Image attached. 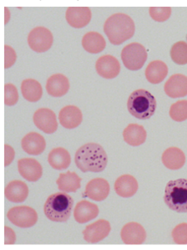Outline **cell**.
Returning <instances> with one entry per match:
<instances>
[{
    "label": "cell",
    "instance_id": "cell-33",
    "mask_svg": "<svg viewBox=\"0 0 187 250\" xmlns=\"http://www.w3.org/2000/svg\"><path fill=\"white\" fill-rule=\"evenodd\" d=\"M19 92L14 84L4 85V104L7 106H14L18 103Z\"/></svg>",
    "mask_w": 187,
    "mask_h": 250
},
{
    "label": "cell",
    "instance_id": "cell-27",
    "mask_svg": "<svg viewBox=\"0 0 187 250\" xmlns=\"http://www.w3.org/2000/svg\"><path fill=\"white\" fill-rule=\"evenodd\" d=\"M82 45L84 50L92 54L100 53L106 47V42L101 34L91 31L84 35Z\"/></svg>",
    "mask_w": 187,
    "mask_h": 250
},
{
    "label": "cell",
    "instance_id": "cell-16",
    "mask_svg": "<svg viewBox=\"0 0 187 250\" xmlns=\"http://www.w3.org/2000/svg\"><path fill=\"white\" fill-rule=\"evenodd\" d=\"M165 92L172 99L183 98L187 95V77L183 74L171 76L165 84Z\"/></svg>",
    "mask_w": 187,
    "mask_h": 250
},
{
    "label": "cell",
    "instance_id": "cell-32",
    "mask_svg": "<svg viewBox=\"0 0 187 250\" xmlns=\"http://www.w3.org/2000/svg\"><path fill=\"white\" fill-rule=\"evenodd\" d=\"M171 15V8L169 7H150L149 15L157 22L166 21Z\"/></svg>",
    "mask_w": 187,
    "mask_h": 250
},
{
    "label": "cell",
    "instance_id": "cell-13",
    "mask_svg": "<svg viewBox=\"0 0 187 250\" xmlns=\"http://www.w3.org/2000/svg\"><path fill=\"white\" fill-rule=\"evenodd\" d=\"M18 170L21 176L28 182H37L43 174V169L36 159L23 158L18 161Z\"/></svg>",
    "mask_w": 187,
    "mask_h": 250
},
{
    "label": "cell",
    "instance_id": "cell-31",
    "mask_svg": "<svg viewBox=\"0 0 187 250\" xmlns=\"http://www.w3.org/2000/svg\"><path fill=\"white\" fill-rule=\"evenodd\" d=\"M169 116L176 122H183L187 119V100H180L171 105Z\"/></svg>",
    "mask_w": 187,
    "mask_h": 250
},
{
    "label": "cell",
    "instance_id": "cell-25",
    "mask_svg": "<svg viewBox=\"0 0 187 250\" xmlns=\"http://www.w3.org/2000/svg\"><path fill=\"white\" fill-rule=\"evenodd\" d=\"M168 75V66L166 64L156 60L148 64L145 70V77L147 80L152 84L161 83Z\"/></svg>",
    "mask_w": 187,
    "mask_h": 250
},
{
    "label": "cell",
    "instance_id": "cell-21",
    "mask_svg": "<svg viewBox=\"0 0 187 250\" xmlns=\"http://www.w3.org/2000/svg\"><path fill=\"white\" fill-rule=\"evenodd\" d=\"M5 197L12 203H23L29 195V188L24 182L15 180L7 185L4 190Z\"/></svg>",
    "mask_w": 187,
    "mask_h": 250
},
{
    "label": "cell",
    "instance_id": "cell-37",
    "mask_svg": "<svg viewBox=\"0 0 187 250\" xmlns=\"http://www.w3.org/2000/svg\"><path fill=\"white\" fill-rule=\"evenodd\" d=\"M4 150H5V161H4V166L8 167L11 164V162L15 159V149H13L11 146L9 145L4 146Z\"/></svg>",
    "mask_w": 187,
    "mask_h": 250
},
{
    "label": "cell",
    "instance_id": "cell-4",
    "mask_svg": "<svg viewBox=\"0 0 187 250\" xmlns=\"http://www.w3.org/2000/svg\"><path fill=\"white\" fill-rule=\"evenodd\" d=\"M157 107V103L155 97L150 92L145 89H139L131 93L127 107L134 118L141 120L150 119Z\"/></svg>",
    "mask_w": 187,
    "mask_h": 250
},
{
    "label": "cell",
    "instance_id": "cell-3",
    "mask_svg": "<svg viewBox=\"0 0 187 250\" xmlns=\"http://www.w3.org/2000/svg\"><path fill=\"white\" fill-rule=\"evenodd\" d=\"M73 204L74 201L68 194L63 191L57 192L48 197L44 206V212L52 222L63 223L71 217Z\"/></svg>",
    "mask_w": 187,
    "mask_h": 250
},
{
    "label": "cell",
    "instance_id": "cell-1",
    "mask_svg": "<svg viewBox=\"0 0 187 250\" xmlns=\"http://www.w3.org/2000/svg\"><path fill=\"white\" fill-rule=\"evenodd\" d=\"M75 163L83 172H102L107 167V153L100 145L87 143L76 152Z\"/></svg>",
    "mask_w": 187,
    "mask_h": 250
},
{
    "label": "cell",
    "instance_id": "cell-29",
    "mask_svg": "<svg viewBox=\"0 0 187 250\" xmlns=\"http://www.w3.org/2000/svg\"><path fill=\"white\" fill-rule=\"evenodd\" d=\"M21 92L24 99L31 103L39 101L43 94L42 85L38 81L32 78H28L22 82Z\"/></svg>",
    "mask_w": 187,
    "mask_h": 250
},
{
    "label": "cell",
    "instance_id": "cell-6",
    "mask_svg": "<svg viewBox=\"0 0 187 250\" xmlns=\"http://www.w3.org/2000/svg\"><path fill=\"white\" fill-rule=\"evenodd\" d=\"M147 57L148 53L145 47L138 42L130 43L126 45L121 53L124 65L130 71H138L142 68Z\"/></svg>",
    "mask_w": 187,
    "mask_h": 250
},
{
    "label": "cell",
    "instance_id": "cell-10",
    "mask_svg": "<svg viewBox=\"0 0 187 250\" xmlns=\"http://www.w3.org/2000/svg\"><path fill=\"white\" fill-rule=\"evenodd\" d=\"M111 231L109 222L104 219L96 221L95 223L86 227L83 234L85 241L89 244H97L107 238Z\"/></svg>",
    "mask_w": 187,
    "mask_h": 250
},
{
    "label": "cell",
    "instance_id": "cell-35",
    "mask_svg": "<svg viewBox=\"0 0 187 250\" xmlns=\"http://www.w3.org/2000/svg\"><path fill=\"white\" fill-rule=\"evenodd\" d=\"M4 56H5V59H4V68H9L15 64L17 59V56H16V52L15 50L13 49L11 46L9 45H4Z\"/></svg>",
    "mask_w": 187,
    "mask_h": 250
},
{
    "label": "cell",
    "instance_id": "cell-14",
    "mask_svg": "<svg viewBox=\"0 0 187 250\" xmlns=\"http://www.w3.org/2000/svg\"><path fill=\"white\" fill-rule=\"evenodd\" d=\"M145 229L141 224L131 222L125 224L121 230V238L125 244H142L145 241Z\"/></svg>",
    "mask_w": 187,
    "mask_h": 250
},
{
    "label": "cell",
    "instance_id": "cell-24",
    "mask_svg": "<svg viewBox=\"0 0 187 250\" xmlns=\"http://www.w3.org/2000/svg\"><path fill=\"white\" fill-rule=\"evenodd\" d=\"M125 142L131 146H140L145 142L147 132L142 125L131 124L123 132Z\"/></svg>",
    "mask_w": 187,
    "mask_h": 250
},
{
    "label": "cell",
    "instance_id": "cell-26",
    "mask_svg": "<svg viewBox=\"0 0 187 250\" xmlns=\"http://www.w3.org/2000/svg\"><path fill=\"white\" fill-rule=\"evenodd\" d=\"M71 155L62 147L52 149L48 155V162L55 170H65L71 164Z\"/></svg>",
    "mask_w": 187,
    "mask_h": 250
},
{
    "label": "cell",
    "instance_id": "cell-8",
    "mask_svg": "<svg viewBox=\"0 0 187 250\" xmlns=\"http://www.w3.org/2000/svg\"><path fill=\"white\" fill-rule=\"evenodd\" d=\"M28 44L36 52H45L51 49L53 44V35L45 27H36L28 36Z\"/></svg>",
    "mask_w": 187,
    "mask_h": 250
},
{
    "label": "cell",
    "instance_id": "cell-17",
    "mask_svg": "<svg viewBox=\"0 0 187 250\" xmlns=\"http://www.w3.org/2000/svg\"><path fill=\"white\" fill-rule=\"evenodd\" d=\"M60 124L67 129L77 128L83 121V113L79 107L67 105L62 107L59 113Z\"/></svg>",
    "mask_w": 187,
    "mask_h": 250
},
{
    "label": "cell",
    "instance_id": "cell-2",
    "mask_svg": "<svg viewBox=\"0 0 187 250\" xmlns=\"http://www.w3.org/2000/svg\"><path fill=\"white\" fill-rule=\"evenodd\" d=\"M104 30L112 44L121 45L134 36L135 24L130 16L124 13H117L105 21Z\"/></svg>",
    "mask_w": 187,
    "mask_h": 250
},
{
    "label": "cell",
    "instance_id": "cell-39",
    "mask_svg": "<svg viewBox=\"0 0 187 250\" xmlns=\"http://www.w3.org/2000/svg\"></svg>",
    "mask_w": 187,
    "mask_h": 250
},
{
    "label": "cell",
    "instance_id": "cell-9",
    "mask_svg": "<svg viewBox=\"0 0 187 250\" xmlns=\"http://www.w3.org/2000/svg\"><path fill=\"white\" fill-rule=\"evenodd\" d=\"M33 121L36 127L42 131L45 132V134H53L58 128L56 113L45 107L36 111L33 116Z\"/></svg>",
    "mask_w": 187,
    "mask_h": 250
},
{
    "label": "cell",
    "instance_id": "cell-30",
    "mask_svg": "<svg viewBox=\"0 0 187 250\" xmlns=\"http://www.w3.org/2000/svg\"><path fill=\"white\" fill-rule=\"evenodd\" d=\"M170 57L173 62L178 65L187 64V43L178 42L174 44L170 50Z\"/></svg>",
    "mask_w": 187,
    "mask_h": 250
},
{
    "label": "cell",
    "instance_id": "cell-38",
    "mask_svg": "<svg viewBox=\"0 0 187 250\" xmlns=\"http://www.w3.org/2000/svg\"><path fill=\"white\" fill-rule=\"evenodd\" d=\"M5 20H6V18H7V21H5V24H6V23H8V21H9V9H8V8H5Z\"/></svg>",
    "mask_w": 187,
    "mask_h": 250
},
{
    "label": "cell",
    "instance_id": "cell-5",
    "mask_svg": "<svg viewBox=\"0 0 187 250\" xmlns=\"http://www.w3.org/2000/svg\"><path fill=\"white\" fill-rule=\"evenodd\" d=\"M164 201L170 210L187 212V179H176L169 181L165 190Z\"/></svg>",
    "mask_w": 187,
    "mask_h": 250
},
{
    "label": "cell",
    "instance_id": "cell-22",
    "mask_svg": "<svg viewBox=\"0 0 187 250\" xmlns=\"http://www.w3.org/2000/svg\"><path fill=\"white\" fill-rule=\"evenodd\" d=\"M162 163L169 170H180L186 163V155L178 147H169L162 155Z\"/></svg>",
    "mask_w": 187,
    "mask_h": 250
},
{
    "label": "cell",
    "instance_id": "cell-28",
    "mask_svg": "<svg viewBox=\"0 0 187 250\" xmlns=\"http://www.w3.org/2000/svg\"><path fill=\"white\" fill-rule=\"evenodd\" d=\"M82 179L78 174L71 171L61 173L57 179V184L58 189L63 192H75L81 188Z\"/></svg>",
    "mask_w": 187,
    "mask_h": 250
},
{
    "label": "cell",
    "instance_id": "cell-12",
    "mask_svg": "<svg viewBox=\"0 0 187 250\" xmlns=\"http://www.w3.org/2000/svg\"><path fill=\"white\" fill-rule=\"evenodd\" d=\"M65 19L71 27L80 29L89 24L92 11L88 7H69L65 12Z\"/></svg>",
    "mask_w": 187,
    "mask_h": 250
},
{
    "label": "cell",
    "instance_id": "cell-19",
    "mask_svg": "<svg viewBox=\"0 0 187 250\" xmlns=\"http://www.w3.org/2000/svg\"><path fill=\"white\" fill-rule=\"evenodd\" d=\"M45 87L49 95L54 98H60L68 92L70 83L65 75L57 73L48 78Z\"/></svg>",
    "mask_w": 187,
    "mask_h": 250
},
{
    "label": "cell",
    "instance_id": "cell-15",
    "mask_svg": "<svg viewBox=\"0 0 187 250\" xmlns=\"http://www.w3.org/2000/svg\"><path fill=\"white\" fill-rule=\"evenodd\" d=\"M109 192V183L104 178L92 179L87 183L85 189L86 197L96 202H101L106 199Z\"/></svg>",
    "mask_w": 187,
    "mask_h": 250
},
{
    "label": "cell",
    "instance_id": "cell-34",
    "mask_svg": "<svg viewBox=\"0 0 187 250\" xmlns=\"http://www.w3.org/2000/svg\"><path fill=\"white\" fill-rule=\"evenodd\" d=\"M172 238L175 244H187V223H182L175 227L172 231Z\"/></svg>",
    "mask_w": 187,
    "mask_h": 250
},
{
    "label": "cell",
    "instance_id": "cell-11",
    "mask_svg": "<svg viewBox=\"0 0 187 250\" xmlns=\"http://www.w3.org/2000/svg\"><path fill=\"white\" fill-rule=\"evenodd\" d=\"M120 64L116 57L105 55L99 57L96 62V71L99 76L106 79L116 78L120 72Z\"/></svg>",
    "mask_w": 187,
    "mask_h": 250
},
{
    "label": "cell",
    "instance_id": "cell-18",
    "mask_svg": "<svg viewBox=\"0 0 187 250\" xmlns=\"http://www.w3.org/2000/svg\"><path fill=\"white\" fill-rule=\"evenodd\" d=\"M21 146L27 154L39 155L45 150L46 143L45 138L42 134L36 132H30L22 139Z\"/></svg>",
    "mask_w": 187,
    "mask_h": 250
},
{
    "label": "cell",
    "instance_id": "cell-7",
    "mask_svg": "<svg viewBox=\"0 0 187 250\" xmlns=\"http://www.w3.org/2000/svg\"><path fill=\"white\" fill-rule=\"evenodd\" d=\"M7 217L15 226L22 229H28L36 225L38 221V214L35 209L27 206L15 207L10 209Z\"/></svg>",
    "mask_w": 187,
    "mask_h": 250
},
{
    "label": "cell",
    "instance_id": "cell-20",
    "mask_svg": "<svg viewBox=\"0 0 187 250\" xmlns=\"http://www.w3.org/2000/svg\"><path fill=\"white\" fill-rule=\"evenodd\" d=\"M99 208L94 203L83 200L77 204L74 209L75 220L79 224H86L98 217Z\"/></svg>",
    "mask_w": 187,
    "mask_h": 250
},
{
    "label": "cell",
    "instance_id": "cell-36",
    "mask_svg": "<svg viewBox=\"0 0 187 250\" xmlns=\"http://www.w3.org/2000/svg\"><path fill=\"white\" fill-rule=\"evenodd\" d=\"M16 241V235L15 232L12 229L9 227H4V244H14Z\"/></svg>",
    "mask_w": 187,
    "mask_h": 250
},
{
    "label": "cell",
    "instance_id": "cell-23",
    "mask_svg": "<svg viewBox=\"0 0 187 250\" xmlns=\"http://www.w3.org/2000/svg\"><path fill=\"white\" fill-rule=\"evenodd\" d=\"M139 188L136 179L131 175H123L117 179L114 184V190L119 196L131 197L135 195Z\"/></svg>",
    "mask_w": 187,
    "mask_h": 250
}]
</instances>
